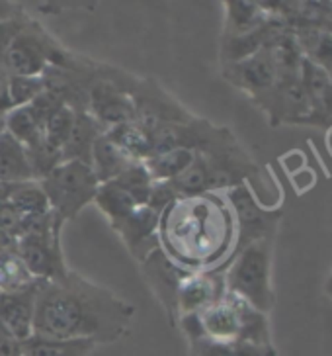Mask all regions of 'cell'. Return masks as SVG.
<instances>
[{
	"mask_svg": "<svg viewBox=\"0 0 332 356\" xmlns=\"http://www.w3.org/2000/svg\"><path fill=\"white\" fill-rule=\"evenodd\" d=\"M135 317V305L100 284L69 273L59 280L42 282L33 335L83 339L94 345H112L125 337Z\"/></svg>",
	"mask_w": 332,
	"mask_h": 356,
	"instance_id": "cell-1",
	"label": "cell"
},
{
	"mask_svg": "<svg viewBox=\"0 0 332 356\" xmlns=\"http://www.w3.org/2000/svg\"><path fill=\"white\" fill-rule=\"evenodd\" d=\"M158 243L186 270H223L237 243V225L225 196L217 192L176 196L160 213Z\"/></svg>",
	"mask_w": 332,
	"mask_h": 356,
	"instance_id": "cell-2",
	"label": "cell"
},
{
	"mask_svg": "<svg viewBox=\"0 0 332 356\" xmlns=\"http://www.w3.org/2000/svg\"><path fill=\"white\" fill-rule=\"evenodd\" d=\"M184 337H206L209 341L219 343H254V345H270L266 315L250 307L247 302L233 293L225 292L201 314L182 317L178 327Z\"/></svg>",
	"mask_w": 332,
	"mask_h": 356,
	"instance_id": "cell-3",
	"label": "cell"
},
{
	"mask_svg": "<svg viewBox=\"0 0 332 356\" xmlns=\"http://www.w3.org/2000/svg\"><path fill=\"white\" fill-rule=\"evenodd\" d=\"M272 241L274 239H262L242 247L221 270L225 278V292L237 296L264 315L274 305Z\"/></svg>",
	"mask_w": 332,
	"mask_h": 356,
	"instance_id": "cell-4",
	"label": "cell"
},
{
	"mask_svg": "<svg viewBox=\"0 0 332 356\" xmlns=\"http://www.w3.org/2000/svg\"><path fill=\"white\" fill-rule=\"evenodd\" d=\"M63 225L53 211H47L40 218H30L16 239V252L35 280L53 282L69 273L61 245Z\"/></svg>",
	"mask_w": 332,
	"mask_h": 356,
	"instance_id": "cell-5",
	"label": "cell"
},
{
	"mask_svg": "<svg viewBox=\"0 0 332 356\" xmlns=\"http://www.w3.org/2000/svg\"><path fill=\"white\" fill-rule=\"evenodd\" d=\"M38 182L47 196L49 210L63 223L74 220L81 210L94 204L100 186L90 165H84L81 161H63Z\"/></svg>",
	"mask_w": 332,
	"mask_h": 356,
	"instance_id": "cell-6",
	"label": "cell"
},
{
	"mask_svg": "<svg viewBox=\"0 0 332 356\" xmlns=\"http://www.w3.org/2000/svg\"><path fill=\"white\" fill-rule=\"evenodd\" d=\"M129 73L112 65H96L86 95V112L106 131L127 122H135V106L127 90Z\"/></svg>",
	"mask_w": 332,
	"mask_h": 356,
	"instance_id": "cell-7",
	"label": "cell"
},
{
	"mask_svg": "<svg viewBox=\"0 0 332 356\" xmlns=\"http://www.w3.org/2000/svg\"><path fill=\"white\" fill-rule=\"evenodd\" d=\"M127 90L135 106V122L141 126L155 129L170 124H188L196 115L182 106L170 92H166L160 84L151 76H127Z\"/></svg>",
	"mask_w": 332,
	"mask_h": 356,
	"instance_id": "cell-8",
	"label": "cell"
},
{
	"mask_svg": "<svg viewBox=\"0 0 332 356\" xmlns=\"http://www.w3.org/2000/svg\"><path fill=\"white\" fill-rule=\"evenodd\" d=\"M153 178L143 163H135L122 177L98 186L94 204L104 213L110 225L124 220L139 206H145L153 190Z\"/></svg>",
	"mask_w": 332,
	"mask_h": 356,
	"instance_id": "cell-9",
	"label": "cell"
},
{
	"mask_svg": "<svg viewBox=\"0 0 332 356\" xmlns=\"http://www.w3.org/2000/svg\"><path fill=\"white\" fill-rule=\"evenodd\" d=\"M223 196L227 200L229 208H231L233 218H235V225H237L235 252L240 251L242 247H247L250 243L274 239L280 213L262 208L247 182L237 184L227 192H223Z\"/></svg>",
	"mask_w": 332,
	"mask_h": 356,
	"instance_id": "cell-10",
	"label": "cell"
},
{
	"mask_svg": "<svg viewBox=\"0 0 332 356\" xmlns=\"http://www.w3.org/2000/svg\"><path fill=\"white\" fill-rule=\"evenodd\" d=\"M139 266H141V274L145 278L147 286L151 288V292L155 293L158 304L163 305L170 327H176L178 290H180V284L184 282V278L192 270L182 268L163 249H156L155 252H151Z\"/></svg>",
	"mask_w": 332,
	"mask_h": 356,
	"instance_id": "cell-11",
	"label": "cell"
},
{
	"mask_svg": "<svg viewBox=\"0 0 332 356\" xmlns=\"http://www.w3.org/2000/svg\"><path fill=\"white\" fill-rule=\"evenodd\" d=\"M158 220H160V213L145 204L131 211L129 216H125L124 220L112 223L110 227L119 235L129 254L141 264L151 252L160 249Z\"/></svg>",
	"mask_w": 332,
	"mask_h": 356,
	"instance_id": "cell-12",
	"label": "cell"
},
{
	"mask_svg": "<svg viewBox=\"0 0 332 356\" xmlns=\"http://www.w3.org/2000/svg\"><path fill=\"white\" fill-rule=\"evenodd\" d=\"M43 280H33L28 286L12 292H0V327L18 343L33 335L35 302Z\"/></svg>",
	"mask_w": 332,
	"mask_h": 356,
	"instance_id": "cell-13",
	"label": "cell"
},
{
	"mask_svg": "<svg viewBox=\"0 0 332 356\" xmlns=\"http://www.w3.org/2000/svg\"><path fill=\"white\" fill-rule=\"evenodd\" d=\"M223 76L256 100L268 95L278 84V73L274 69L270 53L266 47L247 59H240L235 63H223Z\"/></svg>",
	"mask_w": 332,
	"mask_h": 356,
	"instance_id": "cell-14",
	"label": "cell"
},
{
	"mask_svg": "<svg viewBox=\"0 0 332 356\" xmlns=\"http://www.w3.org/2000/svg\"><path fill=\"white\" fill-rule=\"evenodd\" d=\"M225 293V278L221 270L190 273L178 290V321L182 317L201 314ZM178 327V325H176Z\"/></svg>",
	"mask_w": 332,
	"mask_h": 356,
	"instance_id": "cell-15",
	"label": "cell"
},
{
	"mask_svg": "<svg viewBox=\"0 0 332 356\" xmlns=\"http://www.w3.org/2000/svg\"><path fill=\"white\" fill-rule=\"evenodd\" d=\"M106 134V129L86 110H74L73 129L63 147V161H81L90 165V155L96 139Z\"/></svg>",
	"mask_w": 332,
	"mask_h": 356,
	"instance_id": "cell-16",
	"label": "cell"
},
{
	"mask_svg": "<svg viewBox=\"0 0 332 356\" xmlns=\"http://www.w3.org/2000/svg\"><path fill=\"white\" fill-rule=\"evenodd\" d=\"M135 163L137 161L127 157L124 151L117 145H114L104 134L96 139V143L92 147V155H90V168L94 170V175H96L100 184L122 177L125 170L133 167Z\"/></svg>",
	"mask_w": 332,
	"mask_h": 356,
	"instance_id": "cell-17",
	"label": "cell"
},
{
	"mask_svg": "<svg viewBox=\"0 0 332 356\" xmlns=\"http://www.w3.org/2000/svg\"><path fill=\"white\" fill-rule=\"evenodd\" d=\"M35 180L31 170L28 151L6 131L0 136V182L2 184H20Z\"/></svg>",
	"mask_w": 332,
	"mask_h": 356,
	"instance_id": "cell-18",
	"label": "cell"
},
{
	"mask_svg": "<svg viewBox=\"0 0 332 356\" xmlns=\"http://www.w3.org/2000/svg\"><path fill=\"white\" fill-rule=\"evenodd\" d=\"M104 136L137 163H145L153 155V129L141 126L139 122L115 126L108 129Z\"/></svg>",
	"mask_w": 332,
	"mask_h": 356,
	"instance_id": "cell-19",
	"label": "cell"
},
{
	"mask_svg": "<svg viewBox=\"0 0 332 356\" xmlns=\"http://www.w3.org/2000/svg\"><path fill=\"white\" fill-rule=\"evenodd\" d=\"M96 350L92 341L83 339H51L31 335L22 341V356H90Z\"/></svg>",
	"mask_w": 332,
	"mask_h": 356,
	"instance_id": "cell-20",
	"label": "cell"
},
{
	"mask_svg": "<svg viewBox=\"0 0 332 356\" xmlns=\"http://www.w3.org/2000/svg\"><path fill=\"white\" fill-rule=\"evenodd\" d=\"M188 356H274L270 345H254V343H219L209 341L206 337L188 339Z\"/></svg>",
	"mask_w": 332,
	"mask_h": 356,
	"instance_id": "cell-21",
	"label": "cell"
},
{
	"mask_svg": "<svg viewBox=\"0 0 332 356\" xmlns=\"http://www.w3.org/2000/svg\"><path fill=\"white\" fill-rule=\"evenodd\" d=\"M227 6V20L223 40L229 38H242L260 30L266 20L262 18V8L252 2H225Z\"/></svg>",
	"mask_w": 332,
	"mask_h": 356,
	"instance_id": "cell-22",
	"label": "cell"
},
{
	"mask_svg": "<svg viewBox=\"0 0 332 356\" xmlns=\"http://www.w3.org/2000/svg\"><path fill=\"white\" fill-rule=\"evenodd\" d=\"M194 159H196V151L172 149L160 155H153L151 159H147L143 165L155 182H170L180 177L194 163Z\"/></svg>",
	"mask_w": 332,
	"mask_h": 356,
	"instance_id": "cell-23",
	"label": "cell"
},
{
	"mask_svg": "<svg viewBox=\"0 0 332 356\" xmlns=\"http://www.w3.org/2000/svg\"><path fill=\"white\" fill-rule=\"evenodd\" d=\"M6 131L28 149L42 139L43 122L30 104L12 108L6 114Z\"/></svg>",
	"mask_w": 332,
	"mask_h": 356,
	"instance_id": "cell-24",
	"label": "cell"
},
{
	"mask_svg": "<svg viewBox=\"0 0 332 356\" xmlns=\"http://www.w3.org/2000/svg\"><path fill=\"white\" fill-rule=\"evenodd\" d=\"M8 202L24 218H40L49 210V202L38 180H28L20 184H12Z\"/></svg>",
	"mask_w": 332,
	"mask_h": 356,
	"instance_id": "cell-25",
	"label": "cell"
},
{
	"mask_svg": "<svg viewBox=\"0 0 332 356\" xmlns=\"http://www.w3.org/2000/svg\"><path fill=\"white\" fill-rule=\"evenodd\" d=\"M35 280L24 262L18 257L16 249H2L0 251V292L20 290Z\"/></svg>",
	"mask_w": 332,
	"mask_h": 356,
	"instance_id": "cell-26",
	"label": "cell"
},
{
	"mask_svg": "<svg viewBox=\"0 0 332 356\" xmlns=\"http://www.w3.org/2000/svg\"><path fill=\"white\" fill-rule=\"evenodd\" d=\"M74 122V110L71 106H61L59 110H55L43 124V141L47 143L53 149L61 151L63 155V147L69 139V134L73 129ZM63 159V157H61Z\"/></svg>",
	"mask_w": 332,
	"mask_h": 356,
	"instance_id": "cell-27",
	"label": "cell"
},
{
	"mask_svg": "<svg viewBox=\"0 0 332 356\" xmlns=\"http://www.w3.org/2000/svg\"><path fill=\"white\" fill-rule=\"evenodd\" d=\"M45 90L43 76H16L8 74V98L12 108L31 104Z\"/></svg>",
	"mask_w": 332,
	"mask_h": 356,
	"instance_id": "cell-28",
	"label": "cell"
},
{
	"mask_svg": "<svg viewBox=\"0 0 332 356\" xmlns=\"http://www.w3.org/2000/svg\"><path fill=\"white\" fill-rule=\"evenodd\" d=\"M303 88L309 98H324L329 95V88H331V81H329V74L324 69L317 67L313 63H303Z\"/></svg>",
	"mask_w": 332,
	"mask_h": 356,
	"instance_id": "cell-29",
	"label": "cell"
},
{
	"mask_svg": "<svg viewBox=\"0 0 332 356\" xmlns=\"http://www.w3.org/2000/svg\"><path fill=\"white\" fill-rule=\"evenodd\" d=\"M20 343L0 327V356H20Z\"/></svg>",
	"mask_w": 332,
	"mask_h": 356,
	"instance_id": "cell-30",
	"label": "cell"
},
{
	"mask_svg": "<svg viewBox=\"0 0 332 356\" xmlns=\"http://www.w3.org/2000/svg\"><path fill=\"white\" fill-rule=\"evenodd\" d=\"M22 14H26V10L22 8V4H18V2H6V0H0V24H6V22L16 20V18H20Z\"/></svg>",
	"mask_w": 332,
	"mask_h": 356,
	"instance_id": "cell-31",
	"label": "cell"
},
{
	"mask_svg": "<svg viewBox=\"0 0 332 356\" xmlns=\"http://www.w3.org/2000/svg\"><path fill=\"white\" fill-rule=\"evenodd\" d=\"M12 104L8 98V73H0V112H10Z\"/></svg>",
	"mask_w": 332,
	"mask_h": 356,
	"instance_id": "cell-32",
	"label": "cell"
},
{
	"mask_svg": "<svg viewBox=\"0 0 332 356\" xmlns=\"http://www.w3.org/2000/svg\"><path fill=\"white\" fill-rule=\"evenodd\" d=\"M324 290H326V293H329V296H331V298H332V273H331V276L326 278V284H324Z\"/></svg>",
	"mask_w": 332,
	"mask_h": 356,
	"instance_id": "cell-33",
	"label": "cell"
},
{
	"mask_svg": "<svg viewBox=\"0 0 332 356\" xmlns=\"http://www.w3.org/2000/svg\"><path fill=\"white\" fill-rule=\"evenodd\" d=\"M329 104H331V108H332V86L329 88Z\"/></svg>",
	"mask_w": 332,
	"mask_h": 356,
	"instance_id": "cell-34",
	"label": "cell"
},
{
	"mask_svg": "<svg viewBox=\"0 0 332 356\" xmlns=\"http://www.w3.org/2000/svg\"><path fill=\"white\" fill-rule=\"evenodd\" d=\"M20 356H22V355H20Z\"/></svg>",
	"mask_w": 332,
	"mask_h": 356,
	"instance_id": "cell-35",
	"label": "cell"
}]
</instances>
